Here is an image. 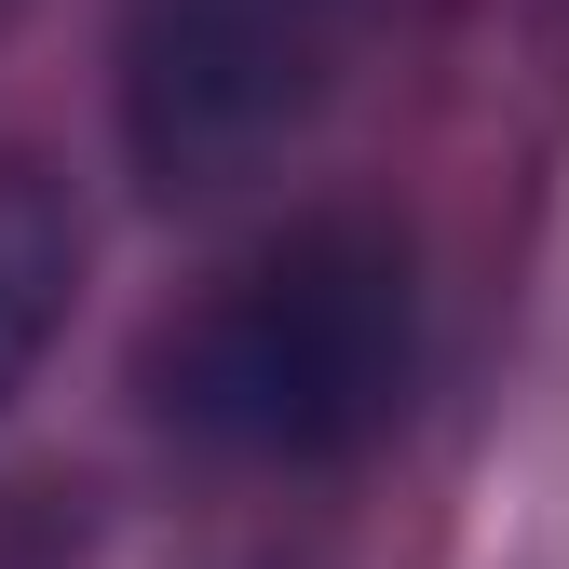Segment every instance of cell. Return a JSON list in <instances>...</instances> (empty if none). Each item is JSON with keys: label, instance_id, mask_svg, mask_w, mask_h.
Instances as JSON below:
<instances>
[{"label": "cell", "instance_id": "obj_3", "mask_svg": "<svg viewBox=\"0 0 569 569\" xmlns=\"http://www.w3.org/2000/svg\"><path fill=\"white\" fill-rule=\"evenodd\" d=\"M68 284H82V218L14 163L0 177V393L41 367V339L68 326Z\"/></svg>", "mask_w": 569, "mask_h": 569}, {"label": "cell", "instance_id": "obj_2", "mask_svg": "<svg viewBox=\"0 0 569 569\" xmlns=\"http://www.w3.org/2000/svg\"><path fill=\"white\" fill-rule=\"evenodd\" d=\"M352 54V0H122V150L150 190H231Z\"/></svg>", "mask_w": 569, "mask_h": 569}, {"label": "cell", "instance_id": "obj_1", "mask_svg": "<svg viewBox=\"0 0 569 569\" xmlns=\"http://www.w3.org/2000/svg\"><path fill=\"white\" fill-rule=\"evenodd\" d=\"M420 367V284L407 244L367 218H312L203 284V312L163 339V420L218 461H339L407 407Z\"/></svg>", "mask_w": 569, "mask_h": 569}]
</instances>
